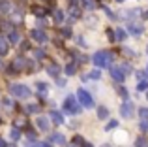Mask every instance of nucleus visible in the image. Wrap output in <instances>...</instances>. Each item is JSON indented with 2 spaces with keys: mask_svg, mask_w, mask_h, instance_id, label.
Segmentation results:
<instances>
[{
  "mask_svg": "<svg viewBox=\"0 0 148 147\" xmlns=\"http://www.w3.org/2000/svg\"><path fill=\"white\" fill-rule=\"evenodd\" d=\"M8 91H10V94L13 96H19V98H28L32 92H30V89L26 87V85H21V83H13L8 87Z\"/></svg>",
  "mask_w": 148,
  "mask_h": 147,
  "instance_id": "f03ea898",
  "label": "nucleus"
},
{
  "mask_svg": "<svg viewBox=\"0 0 148 147\" xmlns=\"http://www.w3.org/2000/svg\"><path fill=\"white\" fill-rule=\"evenodd\" d=\"M107 36H109V40H111V42H114V30L109 28V30H107Z\"/></svg>",
  "mask_w": 148,
  "mask_h": 147,
  "instance_id": "c9c22d12",
  "label": "nucleus"
},
{
  "mask_svg": "<svg viewBox=\"0 0 148 147\" xmlns=\"http://www.w3.org/2000/svg\"><path fill=\"white\" fill-rule=\"evenodd\" d=\"M84 147H92V144H84Z\"/></svg>",
  "mask_w": 148,
  "mask_h": 147,
  "instance_id": "37998d69",
  "label": "nucleus"
},
{
  "mask_svg": "<svg viewBox=\"0 0 148 147\" xmlns=\"http://www.w3.org/2000/svg\"><path fill=\"white\" fill-rule=\"evenodd\" d=\"M51 119H53L54 125H62V123H64V119H62V115L58 113V111H51Z\"/></svg>",
  "mask_w": 148,
  "mask_h": 147,
  "instance_id": "ddd939ff",
  "label": "nucleus"
},
{
  "mask_svg": "<svg viewBox=\"0 0 148 147\" xmlns=\"http://www.w3.org/2000/svg\"><path fill=\"white\" fill-rule=\"evenodd\" d=\"M53 17H54V23H58V25H60V23H62V19H64V13H62L60 10H56V11L53 13Z\"/></svg>",
  "mask_w": 148,
  "mask_h": 147,
  "instance_id": "f3484780",
  "label": "nucleus"
},
{
  "mask_svg": "<svg viewBox=\"0 0 148 147\" xmlns=\"http://www.w3.org/2000/svg\"><path fill=\"white\" fill-rule=\"evenodd\" d=\"M112 59H114V55H112L111 51H98L92 60H94V64L98 68H107V66L112 64Z\"/></svg>",
  "mask_w": 148,
  "mask_h": 147,
  "instance_id": "f257e3e1",
  "label": "nucleus"
},
{
  "mask_svg": "<svg viewBox=\"0 0 148 147\" xmlns=\"http://www.w3.org/2000/svg\"><path fill=\"white\" fill-rule=\"evenodd\" d=\"M88 77H92V79H99L101 77V70H94V72H90V76Z\"/></svg>",
  "mask_w": 148,
  "mask_h": 147,
  "instance_id": "c85d7f7f",
  "label": "nucleus"
},
{
  "mask_svg": "<svg viewBox=\"0 0 148 147\" xmlns=\"http://www.w3.org/2000/svg\"><path fill=\"white\" fill-rule=\"evenodd\" d=\"M64 110L68 113H73V115H79L81 113V106H79V100L75 96H68L64 100Z\"/></svg>",
  "mask_w": 148,
  "mask_h": 147,
  "instance_id": "20e7f679",
  "label": "nucleus"
},
{
  "mask_svg": "<svg viewBox=\"0 0 148 147\" xmlns=\"http://www.w3.org/2000/svg\"><path fill=\"white\" fill-rule=\"evenodd\" d=\"M141 15H143V17H146V19H148V11H143Z\"/></svg>",
  "mask_w": 148,
  "mask_h": 147,
  "instance_id": "79ce46f5",
  "label": "nucleus"
},
{
  "mask_svg": "<svg viewBox=\"0 0 148 147\" xmlns=\"http://www.w3.org/2000/svg\"><path fill=\"white\" fill-rule=\"evenodd\" d=\"M19 40H21V36H19V32H17V30H13V28H11L10 30V40H8V42H11V44H19Z\"/></svg>",
  "mask_w": 148,
  "mask_h": 147,
  "instance_id": "f8f14e48",
  "label": "nucleus"
},
{
  "mask_svg": "<svg viewBox=\"0 0 148 147\" xmlns=\"http://www.w3.org/2000/svg\"><path fill=\"white\" fill-rule=\"evenodd\" d=\"M0 68H4V64H2V60H0Z\"/></svg>",
  "mask_w": 148,
  "mask_h": 147,
  "instance_id": "c03bdc74",
  "label": "nucleus"
},
{
  "mask_svg": "<svg viewBox=\"0 0 148 147\" xmlns=\"http://www.w3.org/2000/svg\"><path fill=\"white\" fill-rule=\"evenodd\" d=\"M45 55H47V53L41 51V49H36V51H34V57H36L38 60H43V59H45Z\"/></svg>",
  "mask_w": 148,
  "mask_h": 147,
  "instance_id": "4be33fe9",
  "label": "nucleus"
},
{
  "mask_svg": "<svg viewBox=\"0 0 148 147\" xmlns=\"http://www.w3.org/2000/svg\"><path fill=\"white\" fill-rule=\"evenodd\" d=\"M32 64H30V60H26V57H23V55H19V57H15L13 60H11V64H10V68L13 72H21V70H26V68H30Z\"/></svg>",
  "mask_w": 148,
  "mask_h": 147,
  "instance_id": "7ed1b4c3",
  "label": "nucleus"
},
{
  "mask_svg": "<svg viewBox=\"0 0 148 147\" xmlns=\"http://www.w3.org/2000/svg\"><path fill=\"white\" fill-rule=\"evenodd\" d=\"M36 126H38L40 130H43V132H47V130H49V119L45 117V115L38 117V119H36Z\"/></svg>",
  "mask_w": 148,
  "mask_h": 147,
  "instance_id": "1a4fd4ad",
  "label": "nucleus"
},
{
  "mask_svg": "<svg viewBox=\"0 0 148 147\" xmlns=\"http://www.w3.org/2000/svg\"><path fill=\"white\" fill-rule=\"evenodd\" d=\"M10 138H11V140H19V138H21L19 128H11V130H10Z\"/></svg>",
  "mask_w": 148,
  "mask_h": 147,
  "instance_id": "aec40b11",
  "label": "nucleus"
},
{
  "mask_svg": "<svg viewBox=\"0 0 148 147\" xmlns=\"http://www.w3.org/2000/svg\"><path fill=\"white\" fill-rule=\"evenodd\" d=\"M137 89H139V91H146V89H148V81L141 79V81H139V85H137Z\"/></svg>",
  "mask_w": 148,
  "mask_h": 147,
  "instance_id": "a878e982",
  "label": "nucleus"
},
{
  "mask_svg": "<svg viewBox=\"0 0 148 147\" xmlns=\"http://www.w3.org/2000/svg\"><path fill=\"white\" fill-rule=\"evenodd\" d=\"M26 111H28V113H38L40 107H38V106H26Z\"/></svg>",
  "mask_w": 148,
  "mask_h": 147,
  "instance_id": "c756f323",
  "label": "nucleus"
},
{
  "mask_svg": "<svg viewBox=\"0 0 148 147\" xmlns=\"http://www.w3.org/2000/svg\"><path fill=\"white\" fill-rule=\"evenodd\" d=\"M135 147H146V140H145V138H137V141H135Z\"/></svg>",
  "mask_w": 148,
  "mask_h": 147,
  "instance_id": "cd10ccee",
  "label": "nucleus"
},
{
  "mask_svg": "<svg viewBox=\"0 0 148 147\" xmlns=\"http://www.w3.org/2000/svg\"><path fill=\"white\" fill-rule=\"evenodd\" d=\"M111 76H112V79L118 81V83H122L124 77H126V76H124V72L120 70V68H116V66H112V68H111Z\"/></svg>",
  "mask_w": 148,
  "mask_h": 147,
  "instance_id": "9d476101",
  "label": "nucleus"
},
{
  "mask_svg": "<svg viewBox=\"0 0 148 147\" xmlns=\"http://www.w3.org/2000/svg\"><path fill=\"white\" fill-rule=\"evenodd\" d=\"M84 2V6L88 8V10H92V8H94V0H83Z\"/></svg>",
  "mask_w": 148,
  "mask_h": 147,
  "instance_id": "2f4dec72",
  "label": "nucleus"
},
{
  "mask_svg": "<svg viewBox=\"0 0 148 147\" xmlns=\"http://www.w3.org/2000/svg\"><path fill=\"white\" fill-rule=\"evenodd\" d=\"M66 74H68V76H73V74H75V64L69 62L68 66H66Z\"/></svg>",
  "mask_w": 148,
  "mask_h": 147,
  "instance_id": "393cba45",
  "label": "nucleus"
},
{
  "mask_svg": "<svg viewBox=\"0 0 148 147\" xmlns=\"http://www.w3.org/2000/svg\"><path fill=\"white\" fill-rule=\"evenodd\" d=\"M62 34H64V36H71V30L69 28H62Z\"/></svg>",
  "mask_w": 148,
  "mask_h": 147,
  "instance_id": "4c0bfd02",
  "label": "nucleus"
},
{
  "mask_svg": "<svg viewBox=\"0 0 148 147\" xmlns=\"http://www.w3.org/2000/svg\"><path fill=\"white\" fill-rule=\"evenodd\" d=\"M73 144H84V140L81 136H75V138H73Z\"/></svg>",
  "mask_w": 148,
  "mask_h": 147,
  "instance_id": "e433bc0d",
  "label": "nucleus"
},
{
  "mask_svg": "<svg viewBox=\"0 0 148 147\" xmlns=\"http://www.w3.org/2000/svg\"><path fill=\"white\" fill-rule=\"evenodd\" d=\"M34 147H51V145L45 144V141H34Z\"/></svg>",
  "mask_w": 148,
  "mask_h": 147,
  "instance_id": "72a5a7b5",
  "label": "nucleus"
},
{
  "mask_svg": "<svg viewBox=\"0 0 148 147\" xmlns=\"http://www.w3.org/2000/svg\"><path fill=\"white\" fill-rule=\"evenodd\" d=\"M34 13H36L38 17H40V15H43L45 11H43V8H38V6H36V8H34Z\"/></svg>",
  "mask_w": 148,
  "mask_h": 147,
  "instance_id": "473e14b6",
  "label": "nucleus"
},
{
  "mask_svg": "<svg viewBox=\"0 0 148 147\" xmlns=\"http://www.w3.org/2000/svg\"><path fill=\"white\" fill-rule=\"evenodd\" d=\"M47 74L53 77H58V74H60V68H58V64H51V66L47 68Z\"/></svg>",
  "mask_w": 148,
  "mask_h": 147,
  "instance_id": "4468645a",
  "label": "nucleus"
},
{
  "mask_svg": "<svg viewBox=\"0 0 148 147\" xmlns=\"http://www.w3.org/2000/svg\"><path fill=\"white\" fill-rule=\"evenodd\" d=\"M4 106L10 110V107H13V102H11V100H6V102H4Z\"/></svg>",
  "mask_w": 148,
  "mask_h": 147,
  "instance_id": "58836bf2",
  "label": "nucleus"
},
{
  "mask_svg": "<svg viewBox=\"0 0 148 147\" xmlns=\"http://www.w3.org/2000/svg\"><path fill=\"white\" fill-rule=\"evenodd\" d=\"M77 98H79V102L83 104L86 110H92V107H94V98H92V94L86 92L84 89H79V91H77Z\"/></svg>",
  "mask_w": 148,
  "mask_h": 147,
  "instance_id": "39448f33",
  "label": "nucleus"
},
{
  "mask_svg": "<svg viewBox=\"0 0 148 147\" xmlns=\"http://www.w3.org/2000/svg\"><path fill=\"white\" fill-rule=\"evenodd\" d=\"M51 140H53V141H56V144H66V138L64 136H62V134H53V136H51Z\"/></svg>",
  "mask_w": 148,
  "mask_h": 147,
  "instance_id": "dca6fc26",
  "label": "nucleus"
},
{
  "mask_svg": "<svg viewBox=\"0 0 148 147\" xmlns=\"http://www.w3.org/2000/svg\"><path fill=\"white\" fill-rule=\"evenodd\" d=\"M32 38H34L36 42H40V44H45V42L49 40L47 34H45L41 28H34V30H32Z\"/></svg>",
  "mask_w": 148,
  "mask_h": 147,
  "instance_id": "0eeeda50",
  "label": "nucleus"
},
{
  "mask_svg": "<svg viewBox=\"0 0 148 147\" xmlns=\"http://www.w3.org/2000/svg\"><path fill=\"white\" fill-rule=\"evenodd\" d=\"M120 70L124 72V76H127V74H131V66H130V64H122V66H120Z\"/></svg>",
  "mask_w": 148,
  "mask_h": 147,
  "instance_id": "bb28decb",
  "label": "nucleus"
},
{
  "mask_svg": "<svg viewBox=\"0 0 148 147\" xmlns=\"http://www.w3.org/2000/svg\"><path fill=\"white\" fill-rule=\"evenodd\" d=\"M133 104L131 102H124L122 104V107H120V113H122V117H126V119H130L131 115H133Z\"/></svg>",
  "mask_w": 148,
  "mask_h": 147,
  "instance_id": "423d86ee",
  "label": "nucleus"
},
{
  "mask_svg": "<svg viewBox=\"0 0 148 147\" xmlns=\"http://www.w3.org/2000/svg\"><path fill=\"white\" fill-rule=\"evenodd\" d=\"M146 53H148V45H146Z\"/></svg>",
  "mask_w": 148,
  "mask_h": 147,
  "instance_id": "09e8293b",
  "label": "nucleus"
},
{
  "mask_svg": "<svg viewBox=\"0 0 148 147\" xmlns=\"http://www.w3.org/2000/svg\"><path fill=\"white\" fill-rule=\"evenodd\" d=\"M139 115H141V121L148 123V107H141V110H139Z\"/></svg>",
  "mask_w": 148,
  "mask_h": 147,
  "instance_id": "6ab92c4d",
  "label": "nucleus"
},
{
  "mask_svg": "<svg viewBox=\"0 0 148 147\" xmlns=\"http://www.w3.org/2000/svg\"><path fill=\"white\" fill-rule=\"evenodd\" d=\"M116 2H124V0H116Z\"/></svg>",
  "mask_w": 148,
  "mask_h": 147,
  "instance_id": "49530a36",
  "label": "nucleus"
},
{
  "mask_svg": "<svg viewBox=\"0 0 148 147\" xmlns=\"http://www.w3.org/2000/svg\"><path fill=\"white\" fill-rule=\"evenodd\" d=\"M101 10H103V11H105V13H107V15H109V17H111V19H116V15H114V13H112V11H111V10H109V8H107V6H103V8H101Z\"/></svg>",
  "mask_w": 148,
  "mask_h": 147,
  "instance_id": "7c9ffc66",
  "label": "nucleus"
},
{
  "mask_svg": "<svg viewBox=\"0 0 148 147\" xmlns=\"http://www.w3.org/2000/svg\"><path fill=\"white\" fill-rule=\"evenodd\" d=\"M114 128H118V121H109L107 123V126H105V130H114Z\"/></svg>",
  "mask_w": 148,
  "mask_h": 147,
  "instance_id": "5701e85b",
  "label": "nucleus"
},
{
  "mask_svg": "<svg viewBox=\"0 0 148 147\" xmlns=\"http://www.w3.org/2000/svg\"><path fill=\"white\" fill-rule=\"evenodd\" d=\"M118 94L124 96V98H127V92H126V89H124V87H118Z\"/></svg>",
  "mask_w": 148,
  "mask_h": 147,
  "instance_id": "f704fd0d",
  "label": "nucleus"
},
{
  "mask_svg": "<svg viewBox=\"0 0 148 147\" xmlns=\"http://www.w3.org/2000/svg\"><path fill=\"white\" fill-rule=\"evenodd\" d=\"M81 15V11H79V8H71V15H69V23L73 21V19H77Z\"/></svg>",
  "mask_w": 148,
  "mask_h": 147,
  "instance_id": "412c9836",
  "label": "nucleus"
},
{
  "mask_svg": "<svg viewBox=\"0 0 148 147\" xmlns=\"http://www.w3.org/2000/svg\"><path fill=\"white\" fill-rule=\"evenodd\" d=\"M122 40H126V32H124L122 28H116V32H114V42H122Z\"/></svg>",
  "mask_w": 148,
  "mask_h": 147,
  "instance_id": "2eb2a0df",
  "label": "nucleus"
},
{
  "mask_svg": "<svg viewBox=\"0 0 148 147\" xmlns=\"http://www.w3.org/2000/svg\"><path fill=\"white\" fill-rule=\"evenodd\" d=\"M103 147H111V145H103Z\"/></svg>",
  "mask_w": 148,
  "mask_h": 147,
  "instance_id": "de8ad7c7",
  "label": "nucleus"
},
{
  "mask_svg": "<svg viewBox=\"0 0 148 147\" xmlns=\"http://www.w3.org/2000/svg\"><path fill=\"white\" fill-rule=\"evenodd\" d=\"M45 25H47V23H45V21H43V19H41V21H38V28H43V26H45Z\"/></svg>",
  "mask_w": 148,
  "mask_h": 147,
  "instance_id": "ea45409f",
  "label": "nucleus"
},
{
  "mask_svg": "<svg viewBox=\"0 0 148 147\" xmlns=\"http://www.w3.org/2000/svg\"><path fill=\"white\" fill-rule=\"evenodd\" d=\"M98 117H99V119H107V117H109V111H107V107H103V106L99 107V110H98Z\"/></svg>",
  "mask_w": 148,
  "mask_h": 147,
  "instance_id": "a211bd4d",
  "label": "nucleus"
},
{
  "mask_svg": "<svg viewBox=\"0 0 148 147\" xmlns=\"http://www.w3.org/2000/svg\"><path fill=\"white\" fill-rule=\"evenodd\" d=\"M38 92H40V94H45V92H47V85L40 81V83H38Z\"/></svg>",
  "mask_w": 148,
  "mask_h": 147,
  "instance_id": "b1692460",
  "label": "nucleus"
},
{
  "mask_svg": "<svg viewBox=\"0 0 148 147\" xmlns=\"http://www.w3.org/2000/svg\"><path fill=\"white\" fill-rule=\"evenodd\" d=\"M127 30H130L133 36H141L143 30H145V26L139 25V23H130V25H127Z\"/></svg>",
  "mask_w": 148,
  "mask_h": 147,
  "instance_id": "6e6552de",
  "label": "nucleus"
},
{
  "mask_svg": "<svg viewBox=\"0 0 148 147\" xmlns=\"http://www.w3.org/2000/svg\"><path fill=\"white\" fill-rule=\"evenodd\" d=\"M146 100H148V89H146Z\"/></svg>",
  "mask_w": 148,
  "mask_h": 147,
  "instance_id": "a18cd8bd",
  "label": "nucleus"
},
{
  "mask_svg": "<svg viewBox=\"0 0 148 147\" xmlns=\"http://www.w3.org/2000/svg\"><path fill=\"white\" fill-rule=\"evenodd\" d=\"M0 147H8V145H6V141H4L2 138H0Z\"/></svg>",
  "mask_w": 148,
  "mask_h": 147,
  "instance_id": "a19ab883",
  "label": "nucleus"
},
{
  "mask_svg": "<svg viewBox=\"0 0 148 147\" xmlns=\"http://www.w3.org/2000/svg\"><path fill=\"white\" fill-rule=\"evenodd\" d=\"M8 49H10V42H8L4 36H0V57H2V55H6V53H8Z\"/></svg>",
  "mask_w": 148,
  "mask_h": 147,
  "instance_id": "9b49d317",
  "label": "nucleus"
}]
</instances>
